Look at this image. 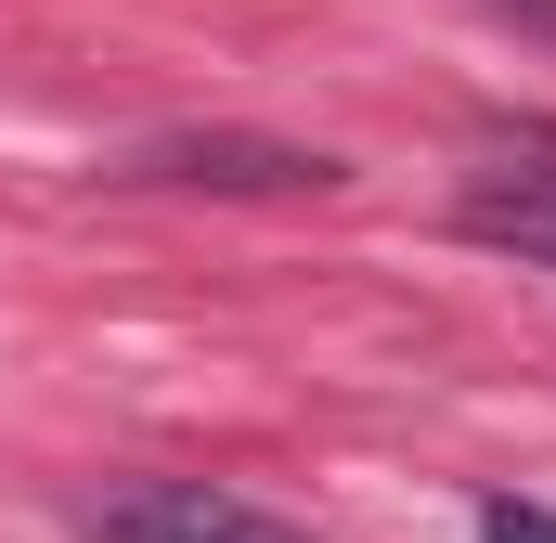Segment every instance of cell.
Returning <instances> with one entry per match:
<instances>
[{
    "label": "cell",
    "instance_id": "cell-5",
    "mask_svg": "<svg viewBox=\"0 0 556 543\" xmlns=\"http://www.w3.org/2000/svg\"><path fill=\"white\" fill-rule=\"evenodd\" d=\"M505 13H531V26H556V0H505Z\"/></svg>",
    "mask_w": 556,
    "mask_h": 543
},
{
    "label": "cell",
    "instance_id": "cell-1",
    "mask_svg": "<svg viewBox=\"0 0 556 543\" xmlns=\"http://www.w3.org/2000/svg\"><path fill=\"white\" fill-rule=\"evenodd\" d=\"M453 220H466L479 247H505V260L556 272V130H518V142H492Z\"/></svg>",
    "mask_w": 556,
    "mask_h": 543
},
{
    "label": "cell",
    "instance_id": "cell-2",
    "mask_svg": "<svg viewBox=\"0 0 556 543\" xmlns=\"http://www.w3.org/2000/svg\"><path fill=\"white\" fill-rule=\"evenodd\" d=\"M104 543H311V531L247 505V492H220V479H142V492L104 505Z\"/></svg>",
    "mask_w": 556,
    "mask_h": 543
},
{
    "label": "cell",
    "instance_id": "cell-4",
    "mask_svg": "<svg viewBox=\"0 0 556 543\" xmlns=\"http://www.w3.org/2000/svg\"><path fill=\"white\" fill-rule=\"evenodd\" d=\"M479 543H556V505H492Z\"/></svg>",
    "mask_w": 556,
    "mask_h": 543
},
{
    "label": "cell",
    "instance_id": "cell-3",
    "mask_svg": "<svg viewBox=\"0 0 556 543\" xmlns=\"http://www.w3.org/2000/svg\"><path fill=\"white\" fill-rule=\"evenodd\" d=\"M130 181H220V194H324V181H337V155H311V142H247V130H220V142H142V155H130Z\"/></svg>",
    "mask_w": 556,
    "mask_h": 543
}]
</instances>
